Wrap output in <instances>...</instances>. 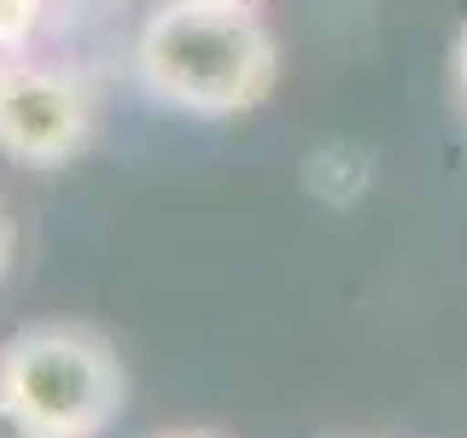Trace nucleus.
I'll use <instances>...</instances> for the list:
<instances>
[{
    "label": "nucleus",
    "mask_w": 467,
    "mask_h": 438,
    "mask_svg": "<svg viewBox=\"0 0 467 438\" xmlns=\"http://www.w3.org/2000/svg\"><path fill=\"white\" fill-rule=\"evenodd\" d=\"M450 82H456V106L467 117V24H462V36H456V53H450Z\"/></svg>",
    "instance_id": "423d86ee"
},
{
    "label": "nucleus",
    "mask_w": 467,
    "mask_h": 438,
    "mask_svg": "<svg viewBox=\"0 0 467 438\" xmlns=\"http://www.w3.org/2000/svg\"><path fill=\"white\" fill-rule=\"evenodd\" d=\"M0 438H53L47 427H41L36 415H24L18 403L6 398V391H0Z\"/></svg>",
    "instance_id": "39448f33"
},
{
    "label": "nucleus",
    "mask_w": 467,
    "mask_h": 438,
    "mask_svg": "<svg viewBox=\"0 0 467 438\" xmlns=\"http://www.w3.org/2000/svg\"><path fill=\"white\" fill-rule=\"evenodd\" d=\"M216 6H263V0H216Z\"/></svg>",
    "instance_id": "1a4fd4ad"
},
{
    "label": "nucleus",
    "mask_w": 467,
    "mask_h": 438,
    "mask_svg": "<svg viewBox=\"0 0 467 438\" xmlns=\"http://www.w3.org/2000/svg\"><path fill=\"white\" fill-rule=\"evenodd\" d=\"M0 391L53 438H99L129 403V374L106 333L36 321L0 345Z\"/></svg>",
    "instance_id": "f03ea898"
},
{
    "label": "nucleus",
    "mask_w": 467,
    "mask_h": 438,
    "mask_svg": "<svg viewBox=\"0 0 467 438\" xmlns=\"http://www.w3.org/2000/svg\"><path fill=\"white\" fill-rule=\"evenodd\" d=\"M281 77V47L257 6L164 0L135 36V82L152 106L182 117H240Z\"/></svg>",
    "instance_id": "f257e3e1"
},
{
    "label": "nucleus",
    "mask_w": 467,
    "mask_h": 438,
    "mask_svg": "<svg viewBox=\"0 0 467 438\" xmlns=\"http://www.w3.org/2000/svg\"><path fill=\"white\" fill-rule=\"evenodd\" d=\"M0 65H6V58H0Z\"/></svg>",
    "instance_id": "9d476101"
},
{
    "label": "nucleus",
    "mask_w": 467,
    "mask_h": 438,
    "mask_svg": "<svg viewBox=\"0 0 467 438\" xmlns=\"http://www.w3.org/2000/svg\"><path fill=\"white\" fill-rule=\"evenodd\" d=\"M12 252H18V228H12V216L0 211V281H6V269H12Z\"/></svg>",
    "instance_id": "0eeeda50"
},
{
    "label": "nucleus",
    "mask_w": 467,
    "mask_h": 438,
    "mask_svg": "<svg viewBox=\"0 0 467 438\" xmlns=\"http://www.w3.org/2000/svg\"><path fill=\"white\" fill-rule=\"evenodd\" d=\"M47 12L53 0H0V58H24L47 24Z\"/></svg>",
    "instance_id": "20e7f679"
},
{
    "label": "nucleus",
    "mask_w": 467,
    "mask_h": 438,
    "mask_svg": "<svg viewBox=\"0 0 467 438\" xmlns=\"http://www.w3.org/2000/svg\"><path fill=\"white\" fill-rule=\"evenodd\" d=\"M99 135V99L82 70L6 58L0 65V152L24 170H65Z\"/></svg>",
    "instance_id": "7ed1b4c3"
},
{
    "label": "nucleus",
    "mask_w": 467,
    "mask_h": 438,
    "mask_svg": "<svg viewBox=\"0 0 467 438\" xmlns=\"http://www.w3.org/2000/svg\"><path fill=\"white\" fill-rule=\"evenodd\" d=\"M158 438H216V433H199V427H182V433H158Z\"/></svg>",
    "instance_id": "6e6552de"
}]
</instances>
